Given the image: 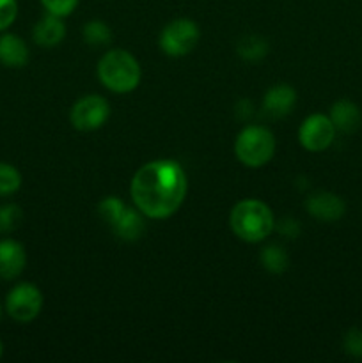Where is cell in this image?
<instances>
[{"instance_id":"obj_1","label":"cell","mask_w":362,"mask_h":363,"mask_svg":"<svg viewBox=\"0 0 362 363\" xmlns=\"http://www.w3.org/2000/svg\"><path fill=\"white\" fill-rule=\"evenodd\" d=\"M188 191V177L176 160L160 158L144 163L133 174L130 195L133 206L153 220L170 218L180 211Z\"/></svg>"},{"instance_id":"obj_2","label":"cell","mask_w":362,"mask_h":363,"mask_svg":"<svg viewBox=\"0 0 362 363\" xmlns=\"http://www.w3.org/2000/svg\"><path fill=\"white\" fill-rule=\"evenodd\" d=\"M229 225L234 236L245 243H261L275 230V216L259 199H243L231 209Z\"/></svg>"},{"instance_id":"obj_3","label":"cell","mask_w":362,"mask_h":363,"mask_svg":"<svg viewBox=\"0 0 362 363\" xmlns=\"http://www.w3.org/2000/svg\"><path fill=\"white\" fill-rule=\"evenodd\" d=\"M99 82L116 94H128L138 87L142 80V67L135 55L128 50H110L99 59L96 67Z\"/></svg>"},{"instance_id":"obj_4","label":"cell","mask_w":362,"mask_h":363,"mask_svg":"<svg viewBox=\"0 0 362 363\" xmlns=\"http://www.w3.org/2000/svg\"><path fill=\"white\" fill-rule=\"evenodd\" d=\"M277 142L272 131L259 124H248L234 140V155L241 165L261 169L275 155Z\"/></svg>"},{"instance_id":"obj_5","label":"cell","mask_w":362,"mask_h":363,"mask_svg":"<svg viewBox=\"0 0 362 363\" xmlns=\"http://www.w3.org/2000/svg\"><path fill=\"white\" fill-rule=\"evenodd\" d=\"M201 30L199 25L190 18H176L162 28L158 46L165 55L185 57L197 46Z\"/></svg>"},{"instance_id":"obj_6","label":"cell","mask_w":362,"mask_h":363,"mask_svg":"<svg viewBox=\"0 0 362 363\" xmlns=\"http://www.w3.org/2000/svg\"><path fill=\"white\" fill-rule=\"evenodd\" d=\"M43 303L45 298L38 286L31 282H20L7 293L4 311L14 323L28 325L41 314Z\"/></svg>"},{"instance_id":"obj_7","label":"cell","mask_w":362,"mask_h":363,"mask_svg":"<svg viewBox=\"0 0 362 363\" xmlns=\"http://www.w3.org/2000/svg\"><path fill=\"white\" fill-rule=\"evenodd\" d=\"M110 117V105L103 96L87 94L78 99L70 112V121L75 130L78 131H96Z\"/></svg>"},{"instance_id":"obj_8","label":"cell","mask_w":362,"mask_h":363,"mask_svg":"<svg viewBox=\"0 0 362 363\" xmlns=\"http://www.w3.org/2000/svg\"><path fill=\"white\" fill-rule=\"evenodd\" d=\"M336 126L325 113H312L305 117L298 128V142L309 152H322L332 145L336 138Z\"/></svg>"},{"instance_id":"obj_9","label":"cell","mask_w":362,"mask_h":363,"mask_svg":"<svg viewBox=\"0 0 362 363\" xmlns=\"http://www.w3.org/2000/svg\"><path fill=\"white\" fill-rule=\"evenodd\" d=\"M305 209L312 218L330 223L343 218L346 206L343 199L332 191H314L305 199Z\"/></svg>"},{"instance_id":"obj_10","label":"cell","mask_w":362,"mask_h":363,"mask_svg":"<svg viewBox=\"0 0 362 363\" xmlns=\"http://www.w3.org/2000/svg\"><path fill=\"white\" fill-rule=\"evenodd\" d=\"M27 266V252L20 241L13 238L0 240V280H16Z\"/></svg>"},{"instance_id":"obj_11","label":"cell","mask_w":362,"mask_h":363,"mask_svg":"<svg viewBox=\"0 0 362 363\" xmlns=\"http://www.w3.org/2000/svg\"><path fill=\"white\" fill-rule=\"evenodd\" d=\"M295 105H297V91L287 84L272 85L263 98V110L272 119H283L290 116Z\"/></svg>"},{"instance_id":"obj_12","label":"cell","mask_w":362,"mask_h":363,"mask_svg":"<svg viewBox=\"0 0 362 363\" xmlns=\"http://www.w3.org/2000/svg\"><path fill=\"white\" fill-rule=\"evenodd\" d=\"M146 216L138 211L135 206H124V209L121 211V215L117 216L116 222L110 225V230L114 233V236L121 241H126V243H133L138 241L146 233Z\"/></svg>"},{"instance_id":"obj_13","label":"cell","mask_w":362,"mask_h":363,"mask_svg":"<svg viewBox=\"0 0 362 363\" xmlns=\"http://www.w3.org/2000/svg\"><path fill=\"white\" fill-rule=\"evenodd\" d=\"M28 57H31V52L25 39L13 32H0V64L4 67L20 69L27 66Z\"/></svg>"},{"instance_id":"obj_14","label":"cell","mask_w":362,"mask_h":363,"mask_svg":"<svg viewBox=\"0 0 362 363\" xmlns=\"http://www.w3.org/2000/svg\"><path fill=\"white\" fill-rule=\"evenodd\" d=\"M64 38H66V23H64V18L55 16V14L46 13L32 28V39L41 48H53L60 45Z\"/></svg>"},{"instance_id":"obj_15","label":"cell","mask_w":362,"mask_h":363,"mask_svg":"<svg viewBox=\"0 0 362 363\" xmlns=\"http://www.w3.org/2000/svg\"><path fill=\"white\" fill-rule=\"evenodd\" d=\"M329 117L334 126H336V130L341 131V133H353L362 123L361 108L350 99H339V101L334 103Z\"/></svg>"},{"instance_id":"obj_16","label":"cell","mask_w":362,"mask_h":363,"mask_svg":"<svg viewBox=\"0 0 362 363\" xmlns=\"http://www.w3.org/2000/svg\"><path fill=\"white\" fill-rule=\"evenodd\" d=\"M259 261L261 266L272 275H283L287 268H290V255L284 250L280 245H266L259 254Z\"/></svg>"},{"instance_id":"obj_17","label":"cell","mask_w":362,"mask_h":363,"mask_svg":"<svg viewBox=\"0 0 362 363\" xmlns=\"http://www.w3.org/2000/svg\"><path fill=\"white\" fill-rule=\"evenodd\" d=\"M268 41L258 34L243 35L236 45L238 55L243 60H248V62H258V60L265 59L268 55Z\"/></svg>"},{"instance_id":"obj_18","label":"cell","mask_w":362,"mask_h":363,"mask_svg":"<svg viewBox=\"0 0 362 363\" xmlns=\"http://www.w3.org/2000/svg\"><path fill=\"white\" fill-rule=\"evenodd\" d=\"M82 38L89 46H106L112 41V28L103 20H89L82 28Z\"/></svg>"},{"instance_id":"obj_19","label":"cell","mask_w":362,"mask_h":363,"mask_svg":"<svg viewBox=\"0 0 362 363\" xmlns=\"http://www.w3.org/2000/svg\"><path fill=\"white\" fill-rule=\"evenodd\" d=\"M21 172L7 162H0V197H11L21 188Z\"/></svg>"},{"instance_id":"obj_20","label":"cell","mask_w":362,"mask_h":363,"mask_svg":"<svg viewBox=\"0 0 362 363\" xmlns=\"http://www.w3.org/2000/svg\"><path fill=\"white\" fill-rule=\"evenodd\" d=\"M23 222V211L18 204L0 206V234H11Z\"/></svg>"},{"instance_id":"obj_21","label":"cell","mask_w":362,"mask_h":363,"mask_svg":"<svg viewBox=\"0 0 362 363\" xmlns=\"http://www.w3.org/2000/svg\"><path fill=\"white\" fill-rule=\"evenodd\" d=\"M124 206L126 204H124L119 197H114V195H110V197H105L98 204V216L102 218V222L105 223L106 227H110L114 222H116L117 216L121 215V211L124 209Z\"/></svg>"},{"instance_id":"obj_22","label":"cell","mask_w":362,"mask_h":363,"mask_svg":"<svg viewBox=\"0 0 362 363\" xmlns=\"http://www.w3.org/2000/svg\"><path fill=\"white\" fill-rule=\"evenodd\" d=\"M39 2L45 7L46 13L66 18L70 16V14H73V11L77 9L80 0H39Z\"/></svg>"},{"instance_id":"obj_23","label":"cell","mask_w":362,"mask_h":363,"mask_svg":"<svg viewBox=\"0 0 362 363\" xmlns=\"http://www.w3.org/2000/svg\"><path fill=\"white\" fill-rule=\"evenodd\" d=\"M18 18V0H0V32H6Z\"/></svg>"},{"instance_id":"obj_24","label":"cell","mask_w":362,"mask_h":363,"mask_svg":"<svg viewBox=\"0 0 362 363\" xmlns=\"http://www.w3.org/2000/svg\"><path fill=\"white\" fill-rule=\"evenodd\" d=\"M343 347L350 357L362 358V330L351 328L350 332H346L343 339Z\"/></svg>"},{"instance_id":"obj_25","label":"cell","mask_w":362,"mask_h":363,"mask_svg":"<svg viewBox=\"0 0 362 363\" xmlns=\"http://www.w3.org/2000/svg\"><path fill=\"white\" fill-rule=\"evenodd\" d=\"M275 230L284 238H290V240H295V238L300 236L302 227L298 223V220L290 218V216H284L283 220H279V223L275 222Z\"/></svg>"},{"instance_id":"obj_26","label":"cell","mask_w":362,"mask_h":363,"mask_svg":"<svg viewBox=\"0 0 362 363\" xmlns=\"http://www.w3.org/2000/svg\"><path fill=\"white\" fill-rule=\"evenodd\" d=\"M2 354H4V344L2 340H0V358H2Z\"/></svg>"},{"instance_id":"obj_27","label":"cell","mask_w":362,"mask_h":363,"mask_svg":"<svg viewBox=\"0 0 362 363\" xmlns=\"http://www.w3.org/2000/svg\"><path fill=\"white\" fill-rule=\"evenodd\" d=\"M2 314H4V305L0 303V321H2Z\"/></svg>"}]
</instances>
